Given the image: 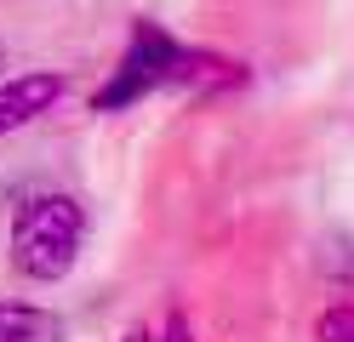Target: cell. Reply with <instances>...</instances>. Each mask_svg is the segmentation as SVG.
I'll list each match as a JSON object with an SVG mask.
<instances>
[{
    "mask_svg": "<svg viewBox=\"0 0 354 342\" xmlns=\"http://www.w3.org/2000/svg\"><path fill=\"white\" fill-rule=\"evenodd\" d=\"M120 342H154V331H149V325H131V331H126Z\"/></svg>",
    "mask_w": 354,
    "mask_h": 342,
    "instance_id": "52a82bcc",
    "label": "cell"
},
{
    "mask_svg": "<svg viewBox=\"0 0 354 342\" xmlns=\"http://www.w3.org/2000/svg\"><path fill=\"white\" fill-rule=\"evenodd\" d=\"M69 325L52 314V308H35V303H0V342H63Z\"/></svg>",
    "mask_w": 354,
    "mask_h": 342,
    "instance_id": "277c9868",
    "label": "cell"
},
{
    "mask_svg": "<svg viewBox=\"0 0 354 342\" xmlns=\"http://www.w3.org/2000/svg\"><path fill=\"white\" fill-rule=\"evenodd\" d=\"M160 342H194V331H189V319L177 314V308H171V319H166V336H160Z\"/></svg>",
    "mask_w": 354,
    "mask_h": 342,
    "instance_id": "8992f818",
    "label": "cell"
},
{
    "mask_svg": "<svg viewBox=\"0 0 354 342\" xmlns=\"http://www.w3.org/2000/svg\"><path fill=\"white\" fill-rule=\"evenodd\" d=\"M86 240V211L75 194H29L12 217V268L35 285H57Z\"/></svg>",
    "mask_w": 354,
    "mask_h": 342,
    "instance_id": "6da1fadb",
    "label": "cell"
},
{
    "mask_svg": "<svg viewBox=\"0 0 354 342\" xmlns=\"http://www.w3.org/2000/svg\"><path fill=\"white\" fill-rule=\"evenodd\" d=\"M315 342H354V303H337L315 319Z\"/></svg>",
    "mask_w": 354,
    "mask_h": 342,
    "instance_id": "5b68a950",
    "label": "cell"
},
{
    "mask_svg": "<svg viewBox=\"0 0 354 342\" xmlns=\"http://www.w3.org/2000/svg\"><path fill=\"white\" fill-rule=\"evenodd\" d=\"M171 68H177V46H171L160 29H154V23H138V35H131L126 57H120V68H115V80L97 91V108L109 114V108L138 103L143 91H154V86L171 80Z\"/></svg>",
    "mask_w": 354,
    "mask_h": 342,
    "instance_id": "7a4b0ae2",
    "label": "cell"
},
{
    "mask_svg": "<svg viewBox=\"0 0 354 342\" xmlns=\"http://www.w3.org/2000/svg\"><path fill=\"white\" fill-rule=\"evenodd\" d=\"M63 91H69V80L52 75V68H35V75H12L0 80V137L6 131H24L29 120H40Z\"/></svg>",
    "mask_w": 354,
    "mask_h": 342,
    "instance_id": "3957f363",
    "label": "cell"
}]
</instances>
